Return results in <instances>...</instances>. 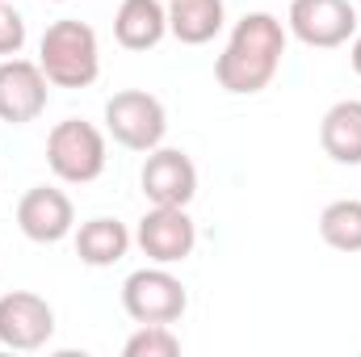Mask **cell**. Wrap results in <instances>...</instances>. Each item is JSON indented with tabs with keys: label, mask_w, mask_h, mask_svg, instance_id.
Here are the masks:
<instances>
[{
	"label": "cell",
	"mask_w": 361,
	"mask_h": 357,
	"mask_svg": "<svg viewBox=\"0 0 361 357\" xmlns=\"http://www.w3.org/2000/svg\"><path fill=\"white\" fill-rule=\"evenodd\" d=\"M286 25L273 13H244L223 47V55L214 59V80L219 89L235 92V97H252V92L269 89L281 55H286Z\"/></svg>",
	"instance_id": "cell-1"
},
{
	"label": "cell",
	"mask_w": 361,
	"mask_h": 357,
	"mask_svg": "<svg viewBox=\"0 0 361 357\" xmlns=\"http://www.w3.org/2000/svg\"><path fill=\"white\" fill-rule=\"evenodd\" d=\"M38 68L47 72L51 89H89L101 76V47L89 21L63 17L51 21L38 42Z\"/></svg>",
	"instance_id": "cell-2"
},
{
	"label": "cell",
	"mask_w": 361,
	"mask_h": 357,
	"mask_svg": "<svg viewBox=\"0 0 361 357\" xmlns=\"http://www.w3.org/2000/svg\"><path fill=\"white\" fill-rule=\"evenodd\" d=\"M105 131L85 118H63L47 135V169L63 185H92L105 173Z\"/></svg>",
	"instance_id": "cell-3"
},
{
	"label": "cell",
	"mask_w": 361,
	"mask_h": 357,
	"mask_svg": "<svg viewBox=\"0 0 361 357\" xmlns=\"http://www.w3.org/2000/svg\"><path fill=\"white\" fill-rule=\"evenodd\" d=\"M105 135L122 143L126 152H152L169 135V109L156 92L147 89H122L105 101Z\"/></svg>",
	"instance_id": "cell-4"
},
{
	"label": "cell",
	"mask_w": 361,
	"mask_h": 357,
	"mask_svg": "<svg viewBox=\"0 0 361 357\" xmlns=\"http://www.w3.org/2000/svg\"><path fill=\"white\" fill-rule=\"evenodd\" d=\"M122 311L135 324H177L189 311V290L169 265H147L135 269L122 282Z\"/></svg>",
	"instance_id": "cell-5"
},
{
	"label": "cell",
	"mask_w": 361,
	"mask_h": 357,
	"mask_svg": "<svg viewBox=\"0 0 361 357\" xmlns=\"http://www.w3.org/2000/svg\"><path fill=\"white\" fill-rule=\"evenodd\" d=\"M286 30L311 51H336L357 34V8L349 0H290Z\"/></svg>",
	"instance_id": "cell-6"
},
{
	"label": "cell",
	"mask_w": 361,
	"mask_h": 357,
	"mask_svg": "<svg viewBox=\"0 0 361 357\" xmlns=\"http://www.w3.org/2000/svg\"><path fill=\"white\" fill-rule=\"evenodd\" d=\"M135 244L152 265H180L197 248V227L185 206H152L135 227Z\"/></svg>",
	"instance_id": "cell-7"
},
{
	"label": "cell",
	"mask_w": 361,
	"mask_h": 357,
	"mask_svg": "<svg viewBox=\"0 0 361 357\" xmlns=\"http://www.w3.org/2000/svg\"><path fill=\"white\" fill-rule=\"evenodd\" d=\"M55 337V307L34 290L0 294V345L17 353H34Z\"/></svg>",
	"instance_id": "cell-8"
},
{
	"label": "cell",
	"mask_w": 361,
	"mask_h": 357,
	"mask_svg": "<svg viewBox=\"0 0 361 357\" xmlns=\"http://www.w3.org/2000/svg\"><path fill=\"white\" fill-rule=\"evenodd\" d=\"M51 97V80L34 59H0V122L8 126H25L34 118H42Z\"/></svg>",
	"instance_id": "cell-9"
},
{
	"label": "cell",
	"mask_w": 361,
	"mask_h": 357,
	"mask_svg": "<svg viewBox=\"0 0 361 357\" xmlns=\"http://www.w3.org/2000/svg\"><path fill=\"white\" fill-rule=\"evenodd\" d=\"M17 227L34 244H59L76 231V206L55 185H34L17 202Z\"/></svg>",
	"instance_id": "cell-10"
},
{
	"label": "cell",
	"mask_w": 361,
	"mask_h": 357,
	"mask_svg": "<svg viewBox=\"0 0 361 357\" xmlns=\"http://www.w3.org/2000/svg\"><path fill=\"white\" fill-rule=\"evenodd\" d=\"M143 198L152 206H189L193 193H197V164L180 152V147H152L147 160H143Z\"/></svg>",
	"instance_id": "cell-11"
},
{
	"label": "cell",
	"mask_w": 361,
	"mask_h": 357,
	"mask_svg": "<svg viewBox=\"0 0 361 357\" xmlns=\"http://www.w3.org/2000/svg\"><path fill=\"white\" fill-rule=\"evenodd\" d=\"M169 34V4L164 0H122L114 17V38L126 51H152Z\"/></svg>",
	"instance_id": "cell-12"
},
{
	"label": "cell",
	"mask_w": 361,
	"mask_h": 357,
	"mask_svg": "<svg viewBox=\"0 0 361 357\" xmlns=\"http://www.w3.org/2000/svg\"><path fill=\"white\" fill-rule=\"evenodd\" d=\"M130 244H135V236L126 231V223H118L109 214H97L89 223H80V231H76V257L92 269L118 265L130 253Z\"/></svg>",
	"instance_id": "cell-13"
},
{
	"label": "cell",
	"mask_w": 361,
	"mask_h": 357,
	"mask_svg": "<svg viewBox=\"0 0 361 357\" xmlns=\"http://www.w3.org/2000/svg\"><path fill=\"white\" fill-rule=\"evenodd\" d=\"M319 147L336 164H361V101H336L319 122Z\"/></svg>",
	"instance_id": "cell-14"
},
{
	"label": "cell",
	"mask_w": 361,
	"mask_h": 357,
	"mask_svg": "<svg viewBox=\"0 0 361 357\" xmlns=\"http://www.w3.org/2000/svg\"><path fill=\"white\" fill-rule=\"evenodd\" d=\"M227 21L223 0H169V34L185 47H206Z\"/></svg>",
	"instance_id": "cell-15"
},
{
	"label": "cell",
	"mask_w": 361,
	"mask_h": 357,
	"mask_svg": "<svg viewBox=\"0 0 361 357\" xmlns=\"http://www.w3.org/2000/svg\"><path fill=\"white\" fill-rule=\"evenodd\" d=\"M319 240L336 253H361V202L357 198H341L328 202L319 214Z\"/></svg>",
	"instance_id": "cell-16"
},
{
	"label": "cell",
	"mask_w": 361,
	"mask_h": 357,
	"mask_svg": "<svg viewBox=\"0 0 361 357\" xmlns=\"http://www.w3.org/2000/svg\"><path fill=\"white\" fill-rule=\"evenodd\" d=\"M122 353L126 357H177L180 337L173 332V324H139V332L126 337Z\"/></svg>",
	"instance_id": "cell-17"
},
{
	"label": "cell",
	"mask_w": 361,
	"mask_h": 357,
	"mask_svg": "<svg viewBox=\"0 0 361 357\" xmlns=\"http://www.w3.org/2000/svg\"><path fill=\"white\" fill-rule=\"evenodd\" d=\"M21 47H25V17L8 0H0V59L21 55Z\"/></svg>",
	"instance_id": "cell-18"
},
{
	"label": "cell",
	"mask_w": 361,
	"mask_h": 357,
	"mask_svg": "<svg viewBox=\"0 0 361 357\" xmlns=\"http://www.w3.org/2000/svg\"><path fill=\"white\" fill-rule=\"evenodd\" d=\"M349 63H353V72L361 76V34H353V51H349Z\"/></svg>",
	"instance_id": "cell-19"
},
{
	"label": "cell",
	"mask_w": 361,
	"mask_h": 357,
	"mask_svg": "<svg viewBox=\"0 0 361 357\" xmlns=\"http://www.w3.org/2000/svg\"><path fill=\"white\" fill-rule=\"evenodd\" d=\"M51 4H63V0H51Z\"/></svg>",
	"instance_id": "cell-20"
},
{
	"label": "cell",
	"mask_w": 361,
	"mask_h": 357,
	"mask_svg": "<svg viewBox=\"0 0 361 357\" xmlns=\"http://www.w3.org/2000/svg\"><path fill=\"white\" fill-rule=\"evenodd\" d=\"M357 4H361V0H357Z\"/></svg>",
	"instance_id": "cell-21"
}]
</instances>
